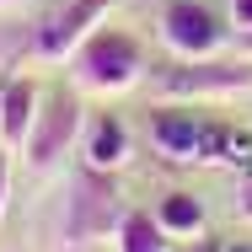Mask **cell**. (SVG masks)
Instances as JSON below:
<instances>
[{
	"label": "cell",
	"mask_w": 252,
	"mask_h": 252,
	"mask_svg": "<svg viewBox=\"0 0 252 252\" xmlns=\"http://www.w3.org/2000/svg\"><path fill=\"white\" fill-rule=\"evenodd\" d=\"M225 140H231V124L204 118L193 107L166 102V107L151 113L156 156H166V161H177V166H215V161H225Z\"/></svg>",
	"instance_id": "cell-3"
},
{
	"label": "cell",
	"mask_w": 252,
	"mask_h": 252,
	"mask_svg": "<svg viewBox=\"0 0 252 252\" xmlns=\"http://www.w3.org/2000/svg\"><path fill=\"white\" fill-rule=\"evenodd\" d=\"M231 27L236 32H252V0H231Z\"/></svg>",
	"instance_id": "cell-13"
},
{
	"label": "cell",
	"mask_w": 252,
	"mask_h": 252,
	"mask_svg": "<svg viewBox=\"0 0 252 252\" xmlns=\"http://www.w3.org/2000/svg\"><path fill=\"white\" fill-rule=\"evenodd\" d=\"M113 252H172V236L161 231L156 209H124L113 231Z\"/></svg>",
	"instance_id": "cell-10"
},
{
	"label": "cell",
	"mask_w": 252,
	"mask_h": 252,
	"mask_svg": "<svg viewBox=\"0 0 252 252\" xmlns=\"http://www.w3.org/2000/svg\"><path fill=\"white\" fill-rule=\"evenodd\" d=\"M156 220H161V231L172 236V242H193L204 231V199H193V193H166V199L156 204Z\"/></svg>",
	"instance_id": "cell-11"
},
{
	"label": "cell",
	"mask_w": 252,
	"mask_h": 252,
	"mask_svg": "<svg viewBox=\"0 0 252 252\" xmlns=\"http://www.w3.org/2000/svg\"><path fill=\"white\" fill-rule=\"evenodd\" d=\"M145 75H151L145 43H140L134 32H124V27H107V22L70 54V86H75L81 97H124V92H134Z\"/></svg>",
	"instance_id": "cell-1"
},
{
	"label": "cell",
	"mask_w": 252,
	"mask_h": 252,
	"mask_svg": "<svg viewBox=\"0 0 252 252\" xmlns=\"http://www.w3.org/2000/svg\"><path fill=\"white\" fill-rule=\"evenodd\" d=\"M161 43L172 59H215L225 49V27L204 0H166L161 11Z\"/></svg>",
	"instance_id": "cell-7"
},
{
	"label": "cell",
	"mask_w": 252,
	"mask_h": 252,
	"mask_svg": "<svg viewBox=\"0 0 252 252\" xmlns=\"http://www.w3.org/2000/svg\"><path fill=\"white\" fill-rule=\"evenodd\" d=\"M11 5H22V0H0V11H11Z\"/></svg>",
	"instance_id": "cell-18"
},
{
	"label": "cell",
	"mask_w": 252,
	"mask_h": 252,
	"mask_svg": "<svg viewBox=\"0 0 252 252\" xmlns=\"http://www.w3.org/2000/svg\"><path fill=\"white\" fill-rule=\"evenodd\" d=\"M113 5H118V0H64L54 16L38 22L32 43H27V59H38V64H64V59L107 22Z\"/></svg>",
	"instance_id": "cell-6"
},
{
	"label": "cell",
	"mask_w": 252,
	"mask_h": 252,
	"mask_svg": "<svg viewBox=\"0 0 252 252\" xmlns=\"http://www.w3.org/2000/svg\"><path fill=\"white\" fill-rule=\"evenodd\" d=\"M172 252H215V242H183V247H172Z\"/></svg>",
	"instance_id": "cell-15"
},
{
	"label": "cell",
	"mask_w": 252,
	"mask_h": 252,
	"mask_svg": "<svg viewBox=\"0 0 252 252\" xmlns=\"http://www.w3.org/2000/svg\"><path fill=\"white\" fill-rule=\"evenodd\" d=\"M236 43H242V59H252V32H242Z\"/></svg>",
	"instance_id": "cell-17"
},
{
	"label": "cell",
	"mask_w": 252,
	"mask_h": 252,
	"mask_svg": "<svg viewBox=\"0 0 252 252\" xmlns=\"http://www.w3.org/2000/svg\"><path fill=\"white\" fill-rule=\"evenodd\" d=\"M236 215H242V220L252 225V172L242 177V188H236Z\"/></svg>",
	"instance_id": "cell-14"
},
{
	"label": "cell",
	"mask_w": 252,
	"mask_h": 252,
	"mask_svg": "<svg viewBox=\"0 0 252 252\" xmlns=\"http://www.w3.org/2000/svg\"><path fill=\"white\" fill-rule=\"evenodd\" d=\"M5 209H11V151L0 145V220H5Z\"/></svg>",
	"instance_id": "cell-12"
},
{
	"label": "cell",
	"mask_w": 252,
	"mask_h": 252,
	"mask_svg": "<svg viewBox=\"0 0 252 252\" xmlns=\"http://www.w3.org/2000/svg\"><path fill=\"white\" fill-rule=\"evenodd\" d=\"M81 134H86V102H81V92H75V86H49V92H43V107H38V124H32V134H27V145H22L32 177L54 172Z\"/></svg>",
	"instance_id": "cell-5"
},
{
	"label": "cell",
	"mask_w": 252,
	"mask_h": 252,
	"mask_svg": "<svg viewBox=\"0 0 252 252\" xmlns=\"http://www.w3.org/2000/svg\"><path fill=\"white\" fill-rule=\"evenodd\" d=\"M81 156H86V166H97V172H124L129 156H134V140H129L124 118H118V113H97V118L86 124V134H81Z\"/></svg>",
	"instance_id": "cell-9"
},
{
	"label": "cell",
	"mask_w": 252,
	"mask_h": 252,
	"mask_svg": "<svg viewBox=\"0 0 252 252\" xmlns=\"http://www.w3.org/2000/svg\"><path fill=\"white\" fill-rule=\"evenodd\" d=\"M215 252H252V247H242V242H215Z\"/></svg>",
	"instance_id": "cell-16"
},
{
	"label": "cell",
	"mask_w": 252,
	"mask_h": 252,
	"mask_svg": "<svg viewBox=\"0 0 252 252\" xmlns=\"http://www.w3.org/2000/svg\"><path fill=\"white\" fill-rule=\"evenodd\" d=\"M124 220V204H118V172H97V166H81L75 183H70V199H64V225L59 236L70 247H92L102 236H113Z\"/></svg>",
	"instance_id": "cell-4"
},
{
	"label": "cell",
	"mask_w": 252,
	"mask_h": 252,
	"mask_svg": "<svg viewBox=\"0 0 252 252\" xmlns=\"http://www.w3.org/2000/svg\"><path fill=\"white\" fill-rule=\"evenodd\" d=\"M151 86L161 102H225L252 92V59H172L151 70Z\"/></svg>",
	"instance_id": "cell-2"
},
{
	"label": "cell",
	"mask_w": 252,
	"mask_h": 252,
	"mask_svg": "<svg viewBox=\"0 0 252 252\" xmlns=\"http://www.w3.org/2000/svg\"><path fill=\"white\" fill-rule=\"evenodd\" d=\"M43 107V86L32 75H0V145L22 151Z\"/></svg>",
	"instance_id": "cell-8"
}]
</instances>
